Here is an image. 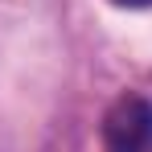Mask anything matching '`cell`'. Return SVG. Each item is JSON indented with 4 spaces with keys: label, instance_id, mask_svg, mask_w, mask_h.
Here are the masks:
<instances>
[{
    "label": "cell",
    "instance_id": "6da1fadb",
    "mask_svg": "<svg viewBox=\"0 0 152 152\" xmlns=\"http://www.w3.org/2000/svg\"><path fill=\"white\" fill-rule=\"evenodd\" d=\"M103 152H152V99L119 95L103 115Z\"/></svg>",
    "mask_w": 152,
    "mask_h": 152
},
{
    "label": "cell",
    "instance_id": "7a4b0ae2",
    "mask_svg": "<svg viewBox=\"0 0 152 152\" xmlns=\"http://www.w3.org/2000/svg\"><path fill=\"white\" fill-rule=\"evenodd\" d=\"M111 4H119V8H152V0H111Z\"/></svg>",
    "mask_w": 152,
    "mask_h": 152
}]
</instances>
